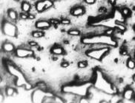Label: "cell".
Instances as JSON below:
<instances>
[{
  "label": "cell",
  "mask_w": 135,
  "mask_h": 103,
  "mask_svg": "<svg viewBox=\"0 0 135 103\" xmlns=\"http://www.w3.org/2000/svg\"><path fill=\"white\" fill-rule=\"evenodd\" d=\"M121 13H122V14L124 16V17H126V18H127V17H130L131 15V10H130V9L128 8V7H124V8H122V10H121Z\"/></svg>",
  "instance_id": "15"
},
{
  "label": "cell",
  "mask_w": 135,
  "mask_h": 103,
  "mask_svg": "<svg viewBox=\"0 0 135 103\" xmlns=\"http://www.w3.org/2000/svg\"><path fill=\"white\" fill-rule=\"evenodd\" d=\"M97 0H84V2L88 5H93L96 2Z\"/></svg>",
  "instance_id": "26"
},
{
  "label": "cell",
  "mask_w": 135,
  "mask_h": 103,
  "mask_svg": "<svg viewBox=\"0 0 135 103\" xmlns=\"http://www.w3.org/2000/svg\"><path fill=\"white\" fill-rule=\"evenodd\" d=\"M127 66L128 69H135V60L134 59H131L129 58L128 60H127Z\"/></svg>",
  "instance_id": "17"
},
{
  "label": "cell",
  "mask_w": 135,
  "mask_h": 103,
  "mask_svg": "<svg viewBox=\"0 0 135 103\" xmlns=\"http://www.w3.org/2000/svg\"><path fill=\"white\" fill-rule=\"evenodd\" d=\"M94 86L100 91L108 93V94H116L117 92L116 88L102 76L100 72H97L96 74Z\"/></svg>",
  "instance_id": "2"
},
{
  "label": "cell",
  "mask_w": 135,
  "mask_h": 103,
  "mask_svg": "<svg viewBox=\"0 0 135 103\" xmlns=\"http://www.w3.org/2000/svg\"><path fill=\"white\" fill-rule=\"evenodd\" d=\"M69 66V63L67 61H64V62H62V63H61V66L62 68H67L68 66Z\"/></svg>",
  "instance_id": "27"
},
{
  "label": "cell",
  "mask_w": 135,
  "mask_h": 103,
  "mask_svg": "<svg viewBox=\"0 0 135 103\" xmlns=\"http://www.w3.org/2000/svg\"><path fill=\"white\" fill-rule=\"evenodd\" d=\"M134 101L135 102V95H134Z\"/></svg>",
  "instance_id": "36"
},
{
  "label": "cell",
  "mask_w": 135,
  "mask_h": 103,
  "mask_svg": "<svg viewBox=\"0 0 135 103\" xmlns=\"http://www.w3.org/2000/svg\"><path fill=\"white\" fill-rule=\"evenodd\" d=\"M29 45L30 46H36L37 45V43H36L35 41H30V42H29Z\"/></svg>",
  "instance_id": "28"
},
{
  "label": "cell",
  "mask_w": 135,
  "mask_h": 103,
  "mask_svg": "<svg viewBox=\"0 0 135 103\" xmlns=\"http://www.w3.org/2000/svg\"><path fill=\"white\" fill-rule=\"evenodd\" d=\"M88 66V63L86 61H80L78 63V67L80 69H84Z\"/></svg>",
  "instance_id": "21"
},
{
  "label": "cell",
  "mask_w": 135,
  "mask_h": 103,
  "mask_svg": "<svg viewBox=\"0 0 135 103\" xmlns=\"http://www.w3.org/2000/svg\"><path fill=\"white\" fill-rule=\"evenodd\" d=\"M120 54L123 56L125 55H127L128 54V51H127V49L126 47H122L121 49H120Z\"/></svg>",
  "instance_id": "25"
},
{
  "label": "cell",
  "mask_w": 135,
  "mask_h": 103,
  "mask_svg": "<svg viewBox=\"0 0 135 103\" xmlns=\"http://www.w3.org/2000/svg\"><path fill=\"white\" fill-rule=\"evenodd\" d=\"M134 60H135V52H134Z\"/></svg>",
  "instance_id": "35"
},
{
  "label": "cell",
  "mask_w": 135,
  "mask_h": 103,
  "mask_svg": "<svg viewBox=\"0 0 135 103\" xmlns=\"http://www.w3.org/2000/svg\"><path fill=\"white\" fill-rule=\"evenodd\" d=\"M50 52L54 55H64L65 54V50L64 49L59 46H54L51 48L50 49Z\"/></svg>",
  "instance_id": "11"
},
{
  "label": "cell",
  "mask_w": 135,
  "mask_h": 103,
  "mask_svg": "<svg viewBox=\"0 0 135 103\" xmlns=\"http://www.w3.org/2000/svg\"><path fill=\"white\" fill-rule=\"evenodd\" d=\"M133 29H134V31L135 32V24L134 25V27H133Z\"/></svg>",
  "instance_id": "34"
},
{
  "label": "cell",
  "mask_w": 135,
  "mask_h": 103,
  "mask_svg": "<svg viewBox=\"0 0 135 103\" xmlns=\"http://www.w3.org/2000/svg\"><path fill=\"white\" fill-rule=\"evenodd\" d=\"M53 1H57V0H53Z\"/></svg>",
  "instance_id": "38"
},
{
  "label": "cell",
  "mask_w": 135,
  "mask_h": 103,
  "mask_svg": "<svg viewBox=\"0 0 135 103\" xmlns=\"http://www.w3.org/2000/svg\"><path fill=\"white\" fill-rule=\"evenodd\" d=\"M2 49L6 52H11L14 50V45L10 42H5L2 44Z\"/></svg>",
  "instance_id": "12"
},
{
  "label": "cell",
  "mask_w": 135,
  "mask_h": 103,
  "mask_svg": "<svg viewBox=\"0 0 135 103\" xmlns=\"http://www.w3.org/2000/svg\"><path fill=\"white\" fill-rule=\"evenodd\" d=\"M37 86L40 90H45V91L47 89V86H46V84L45 83V82H39V83H37Z\"/></svg>",
  "instance_id": "22"
},
{
  "label": "cell",
  "mask_w": 135,
  "mask_h": 103,
  "mask_svg": "<svg viewBox=\"0 0 135 103\" xmlns=\"http://www.w3.org/2000/svg\"><path fill=\"white\" fill-rule=\"evenodd\" d=\"M21 8H22V10L23 12H25V13H29L30 9H31V6H30V5L29 2L24 1V2H22V5H21Z\"/></svg>",
  "instance_id": "14"
},
{
  "label": "cell",
  "mask_w": 135,
  "mask_h": 103,
  "mask_svg": "<svg viewBox=\"0 0 135 103\" xmlns=\"http://www.w3.org/2000/svg\"><path fill=\"white\" fill-rule=\"evenodd\" d=\"M134 91L133 89L128 88L123 92V97L126 100H131L132 99H134Z\"/></svg>",
  "instance_id": "9"
},
{
  "label": "cell",
  "mask_w": 135,
  "mask_h": 103,
  "mask_svg": "<svg viewBox=\"0 0 135 103\" xmlns=\"http://www.w3.org/2000/svg\"><path fill=\"white\" fill-rule=\"evenodd\" d=\"M50 25H51V24L50 23L49 21L41 20V21H38V22H36L35 27L39 29H47L50 27Z\"/></svg>",
  "instance_id": "8"
},
{
  "label": "cell",
  "mask_w": 135,
  "mask_h": 103,
  "mask_svg": "<svg viewBox=\"0 0 135 103\" xmlns=\"http://www.w3.org/2000/svg\"><path fill=\"white\" fill-rule=\"evenodd\" d=\"M132 80H133V81L135 82V74L133 75V77H132Z\"/></svg>",
  "instance_id": "33"
},
{
  "label": "cell",
  "mask_w": 135,
  "mask_h": 103,
  "mask_svg": "<svg viewBox=\"0 0 135 103\" xmlns=\"http://www.w3.org/2000/svg\"><path fill=\"white\" fill-rule=\"evenodd\" d=\"M7 16L10 19L14 20V21L17 20V18H18V14H17L16 11L13 9H9L7 10Z\"/></svg>",
  "instance_id": "13"
},
{
  "label": "cell",
  "mask_w": 135,
  "mask_h": 103,
  "mask_svg": "<svg viewBox=\"0 0 135 103\" xmlns=\"http://www.w3.org/2000/svg\"><path fill=\"white\" fill-rule=\"evenodd\" d=\"M108 1H109V2H110L111 5H115L117 0H108Z\"/></svg>",
  "instance_id": "31"
},
{
  "label": "cell",
  "mask_w": 135,
  "mask_h": 103,
  "mask_svg": "<svg viewBox=\"0 0 135 103\" xmlns=\"http://www.w3.org/2000/svg\"><path fill=\"white\" fill-rule=\"evenodd\" d=\"M35 18V16L33 15V14H31V13H29V16H28V19H34Z\"/></svg>",
  "instance_id": "29"
},
{
  "label": "cell",
  "mask_w": 135,
  "mask_h": 103,
  "mask_svg": "<svg viewBox=\"0 0 135 103\" xmlns=\"http://www.w3.org/2000/svg\"><path fill=\"white\" fill-rule=\"evenodd\" d=\"M88 86L87 87L85 86H65L63 88V91L64 92L66 93H71V94H78V95H82L84 96L85 95L87 90L88 88Z\"/></svg>",
  "instance_id": "5"
},
{
  "label": "cell",
  "mask_w": 135,
  "mask_h": 103,
  "mask_svg": "<svg viewBox=\"0 0 135 103\" xmlns=\"http://www.w3.org/2000/svg\"><path fill=\"white\" fill-rule=\"evenodd\" d=\"M68 34L70 35H80V31L78 30V29H70L68 32Z\"/></svg>",
  "instance_id": "19"
},
{
  "label": "cell",
  "mask_w": 135,
  "mask_h": 103,
  "mask_svg": "<svg viewBox=\"0 0 135 103\" xmlns=\"http://www.w3.org/2000/svg\"><path fill=\"white\" fill-rule=\"evenodd\" d=\"M44 35H45V33L43 32V31H34L32 33V36L34 38H42Z\"/></svg>",
  "instance_id": "16"
},
{
  "label": "cell",
  "mask_w": 135,
  "mask_h": 103,
  "mask_svg": "<svg viewBox=\"0 0 135 103\" xmlns=\"http://www.w3.org/2000/svg\"><path fill=\"white\" fill-rule=\"evenodd\" d=\"M16 55L19 57H29L34 55V52L28 49L24 48H18L16 50Z\"/></svg>",
  "instance_id": "6"
},
{
  "label": "cell",
  "mask_w": 135,
  "mask_h": 103,
  "mask_svg": "<svg viewBox=\"0 0 135 103\" xmlns=\"http://www.w3.org/2000/svg\"><path fill=\"white\" fill-rule=\"evenodd\" d=\"M36 10L38 13H42L46 10V7H45V0H41L36 3L35 5Z\"/></svg>",
  "instance_id": "10"
},
{
  "label": "cell",
  "mask_w": 135,
  "mask_h": 103,
  "mask_svg": "<svg viewBox=\"0 0 135 103\" xmlns=\"http://www.w3.org/2000/svg\"><path fill=\"white\" fill-rule=\"evenodd\" d=\"M2 33L10 37H16L17 35V28L16 27L9 22H5L2 26Z\"/></svg>",
  "instance_id": "4"
},
{
  "label": "cell",
  "mask_w": 135,
  "mask_h": 103,
  "mask_svg": "<svg viewBox=\"0 0 135 103\" xmlns=\"http://www.w3.org/2000/svg\"><path fill=\"white\" fill-rule=\"evenodd\" d=\"M5 93H6V95L8 97H12L14 96V93H15V89L11 88V87H7L5 90Z\"/></svg>",
  "instance_id": "18"
},
{
  "label": "cell",
  "mask_w": 135,
  "mask_h": 103,
  "mask_svg": "<svg viewBox=\"0 0 135 103\" xmlns=\"http://www.w3.org/2000/svg\"><path fill=\"white\" fill-rule=\"evenodd\" d=\"M14 1H16V2H19V0H14Z\"/></svg>",
  "instance_id": "37"
},
{
  "label": "cell",
  "mask_w": 135,
  "mask_h": 103,
  "mask_svg": "<svg viewBox=\"0 0 135 103\" xmlns=\"http://www.w3.org/2000/svg\"><path fill=\"white\" fill-rule=\"evenodd\" d=\"M85 10L82 6H77L71 10V14L74 16H80L85 13Z\"/></svg>",
  "instance_id": "7"
},
{
  "label": "cell",
  "mask_w": 135,
  "mask_h": 103,
  "mask_svg": "<svg viewBox=\"0 0 135 103\" xmlns=\"http://www.w3.org/2000/svg\"><path fill=\"white\" fill-rule=\"evenodd\" d=\"M49 22L51 24V25H58L59 24H61L60 20L57 18H51L49 20Z\"/></svg>",
  "instance_id": "20"
},
{
  "label": "cell",
  "mask_w": 135,
  "mask_h": 103,
  "mask_svg": "<svg viewBox=\"0 0 135 103\" xmlns=\"http://www.w3.org/2000/svg\"><path fill=\"white\" fill-rule=\"evenodd\" d=\"M99 12H102V13H105V12H106V9L105 8V7H102L100 9H99Z\"/></svg>",
  "instance_id": "30"
},
{
  "label": "cell",
  "mask_w": 135,
  "mask_h": 103,
  "mask_svg": "<svg viewBox=\"0 0 135 103\" xmlns=\"http://www.w3.org/2000/svg\"><path fill=\"white\" fill-rule=\"evenodd\" d=\"M28 16H29V13H21L19 16L21 18V19H23V20H26V19H28Z\"/></svg>",
  "instance_id": "23"
},
{
  "label": "cell",
  "mask_w": 135,
  "mask_h": 103,
  "mask_svg": "<svg viewBox=\"0 0 135 103\" xmlns=\"http://www.w3.org/2000/svg\"><path fill=\"white\" fill-rule=\"evenodd\" d=\"M108 32H107L106 33V35H111L112 33H113V30H111V29H110V30H108Z\"/></svg>",
  "instance_id": "32"
},
{
  "label": "cell",
  "mask_w": 135,
  "mask_h": 103,
  "mask_svg": "<svg viewBox=\"0 0 135 103\" xmlns=\"http://www.w3.org/2000/svg\"><path fill=\"white\" fill-rule=\"evenodd\" d=\"M82 42L84 44H102L111 46H117V42L114 40L111 35H100V36H93L91 38H84L82 39Z\"/></svg>",
  "instance_id": "1"
},
{
  "label": "cell",
  "mask_w": 135,
  "mask_h": 103,
  "mask_svg": "<svg viewBox=\"0 0 135 103\" xmlns=\"http://www.w3.org/2000/svg\"><path fill=\"white\" fill-rule=\"evenodd\" d=\"M61 24H64V25H68L71 24V21L68 18H62V20H60Z\"/></svg>",
  "instance_id": "24"
},
{
  "label": "cell",
  "mask_w": 135,
  "mask_h": 103,
  "mask_svg": "<svg viewBox=\"0 0 135 103\" xmlns=\"http://www.w3.org/2000/svg\"><path fill=\"white\" fill-rule=\"evenodd\" d=\"M108 52H109L108 48H101L97 49L89 50L86 52V55L91 58L95 59L97 60H101L104 57V56Z\"/></svg>",
  "instance_id": "3"
}]
</instances>
